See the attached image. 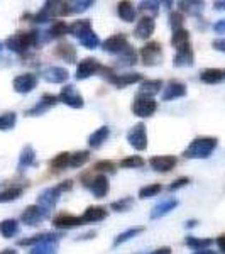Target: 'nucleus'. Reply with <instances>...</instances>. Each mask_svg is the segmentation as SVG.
Here are the masks:
<instances>
[{"instance_id":"f257e3e1","label":"nucleus","mask_w":225,"mask_h":254,"mask_svg":"<svg viewBox=\"0 0 225 254\" xmlns=\"http://www.w3.org/2000/svg\"><path fill=\"white\" fill-rule=\"evenodd\" d=\"M217 146H219V139L217 137H196L183 151V156L188 159H207L212 156V153L217 149Z\"/></svg>"},{"instance_id":"f03ea898","label":"nucleus","mask_w":225,"mask_h":254,"mask_svg":"<svg viewBox=\"0 0 225 254\" xmlns=\"http://www.w3.org/2000/svg\"><path fill=\"white\" fill-rule=\"evenodd\" d=\"M5 46L10 51L17 53V55H24L27 49L36 46V31L31 32H15L9 39L5 41Z\"/></svg>"},{"instance_id":"7ed1b4c3","label":"nucleus","mask_w":225,"mask_h":254,"mask_svg":"<svg viewBox=\"0 0 225 254\" xmlns=\"http://www.w3.org/2000/svg\"><path fill=\"white\" fill-rule=\"evenodd\" d=\"M100 73H104V78H107L110 83L115 85L117 88H124V87H129V85H134L137 81H141V73H125V75H115L110 68H104L102 66Z\"/></svg>"},{"instance_id":"20e7f679","label":"nucleus","mask_w":225,"mask_h":254,"mask_svg":"<svg viewBox=\"0 0 225 254\" xmlns=\"http://www.w3.org/2000/svg\"><path fill=\"white\" fill-rule=\"evenodd\" d=\"M141 60L146 66H154V64L161 63L163 60V46L156 41H151L146 46L141 48Z\"/></svg>"},{"instance_id":"39448f33","label":"nucleus","mask_w":225,"mask_h":254,"mask_svg":"<svg viewBox=\"0 0 225 254\" xmlns=\"http://www.w3.org/2000/svg\"><path fill=\"white\" fill-rule=\"evenodd\" d=\"M158 109V104L154 98H149V97H141L139 95L136 100L132 102L130 105V110H132L134 116L137 117H151Z\"/></svg>"},{"instance_id":"423d86ee","label":"nucleus","mask_w":225,"mask_h":254,"mask_svg":"<svg viewBox=\"0 0 225 254\" xmlns=\"http://www.w3.org/2000/svg\"><path fill=\"white\" fill-rule=\"evenodd\" d=\"M59 102H63L64 105H68V107H71V109H81L85 105L83 97L80 95V92L73 87V85H64V87L61 88Z\"/></svg>"},{"instance_id":"0eeeda50","label":"nucleus","mask_w":225,"mask_h":254,"mask_svg":"<svg viewBox=\"0 0 225 254\" xmlns=\"http://www.w3.org/2000/svg\"><path fill=\"white\" fill-rule=\"evenodd\" d=\"M127 141L129 144L137 151H144L147 147V134H146V127L144 124H136L132 129L127 132Z\"/></svg>"},{"instance_id":"6e6552de","label":"nucleus","mask_w":225,"mask_h":254,"mask_svg":"<svg viewBox=\"0 0 225 254\" xmlns=\"http://www.w3.org/2000/svg\"><path fill=\"white\" fill-rule=\"evenodd\" d=\"M48 217V210L43 207H39L38 203L36 205H29L26 207V210L22 212V217H20V220H22L26 225H31V227H34V225H39L43 222L44 219Z\"/></svg>"},{"instance_id":"1a4fd4ad","label":"nucleus","mask_w":225,"mask_h":254,"mask_svg":"<svg viewBox=\"0 0 225 254\" xmlns=\"http://www.w3.org/2000/svg\"><path fill=\"white\" fill-rule=\"evenodd\" d=\"M102 69L100 61L95 58H85L80 61L78 66H76V80H87L92 75H97Z\"/></svg>"},{"instance_id":"9d476101","label":"nucleus","mask_w":225,"mask_h":254,"mask_svg":"<svg viewBox=\"0 0 225 254\" xmlns=\"http://www.w3.org/2000/svg\"><path fill=\"white\" fill-rule=\"evenodd\" d=\"M105 53H112V55H120L122 51L129 48V41L125 38V34H113L109 39L104 41L102 44Z\"/></svg>"},{"instance_id":"9b49d317","label":"nucleus","mask_w":225,"mask_h":254,"mask_svg":"<svg viewBox=\"0 0 225 254\" xmlns=\"http://www.w3.org/2000/svg\"><path fill=\"white\" fill-rule=\"evenodd\" d=\"M59 195H61V191H59L58 187L44 188V190L38 195V205L43 207V208H46V210L49 212L53 207L56 205V203H58Z\"/></svg>"},{"instance_id":"f8f14e48","label":"nucleus","mask_w":225,"mask_h":254,"mask_svg":"<svg viewBox=\"0 0 225 254\" xmlns=\"http://www.w3.org/2000/svg\"><path fill=\"white\" fill-rule=\"evenodd\" d=\"M186 95V85L181 81L171 80L168 81V85L163 88V102H169V100H176V98H183Z\"/></svg>"},{"instance_id":"ddd939ff","label":"nucleus","mask_w":225,"mask_h":254,"mask_svg":"<svg viewBox=\"0 0 225 254\" xmlns=\"http://www.w3.org/2000/svg\"><path fill=\"white\" fill-rule=\"evenodd\" d=\"M178 159L171 154H163V156H153L149 159V165L158 173H169L174 166H176Z\"/></svg>"},{"instance_id":"4468645a","label":"nucleus","mask_w":225,"mask_h":254,"mask_svg":"<svg viewBox=\"0 0 225 254\" xmlns=\"http://www.w3.org/2000/svg\"><path fill=\"white\" fill-rule=\"evenodd\" d=\"M38 85V76L32 73H24L14 78V90L17 93H29Z\"/></svg>"},{"instance_id":"2eb2a0df","label":"nucleus","mask_w":225,"mask_h":254,"mask_svg":"<svg viewBox=\"0 0 225 254\" xmlns=\"http://www.w3.org/2000/svg\"><path fill=\"white\" fill-rule=\"evenodd\" d=\"M68 76H69L68 69L61 66H49L43 71V78L48 83H64L68 80Z\"/></svg>"},{"instance_id":"dca6fc26","label":"nucleus","mask_w":225,"mask_h":254,"mask_svg":"<svg viewBox=\"0 0 225 254\" xmlns=\"http://www.w3.org/2000/svg\"><path fill=\"white\" fill-rule=\"evenodd\" d=\"M88 187H90V191H92L95 198H104L110 190L109 178L105 175H98L97 178H93Z\"/></svg>"},{"instance_id":"f3484780","label":"nucleus","mask_w":225,"mask_h":254,"mask_svg":"<svg viewBox=\"0 0 225 254\" xmlns=\"http://www.w3.org/2000/svg\"><path fill=\"white\" fill-rule=\"evenodd\" d=\"M154 29H156V24H154V19L151 17H142L137 22L136 29H134V36L137 39H147L154 34Z\"/></svg>"},{"instance_id":"a211bd4d","label":"nucleus","mask_w":225,"mask_h":254,"mask_svg":"<svg viewBox=\"0 0 225 254\" xmlns=\"http://www.w3.org/2000/svg\"><path fill=\"white\" fill-rule=\"evenodd\" d=\"M105 217H107V208L95 205V207H88L85 210V214L81 215V220H83V224H97L102 222Z\"/></svg>"},{"instance_id":"6ab92c4d","label":"nucleus","mask_w":225,"mask_h":254,"mask_svg":"<svg viewBox=\"0 0 225 254\" xmlns=\"http://www.w3.org/2000/svg\"><path fill=\"white\" fill-rule=\"evenodd\" d=\"M92 29V22L88 19H80V20H75L73 24L68 26V32L76 39H81L83 36H87Z\"/></svg>"},{"instance_id":"aec40b11","label":"nucleus","mask_w":225,"mask_h":254,"mask_svg":"<svg viewBox=\"0 0 225 254\" xmlns=\"http://www.w3.org/2000/svg\"><path fill=\"white\" fill-rule=\"evenodd\" d=\"M53 224L58 229H73V227H78V225H83V220H81V217L71 214H61L58 217H55Z\"/></svg>"},{"instance_id":"412c9836","label":"nucleus","mask_w":225,"mask_h":254,"mask_svg":"<svg viewBox=\"0 0 225 254\" xmlns=\"http://www.w3.org/2000/svg\"><path fill=\"white\" fill-rule=\"evenodd\" d=\"M195 63V55L191 51V48H185V49H179L174 55L173 64L178 68H186V66H193Z\"/></svg>"},{"instance_id":"4be33fe9","label":"nucleus","mask_w":225,"mask_h":254,"mask_svg":"<svg viewBox=\"0 0 225 254\" xmlns=\"http://www.w3.org/2000/svg\"><path fill=\"white\" fill-rule=\"evenodd\" d=\"M176 207H178V200L176 198L165 200V202L158 203V205L151 210V219H161V217L168 215L171 210H174Z\"/></svg>"},{"instance_id":"5701e85b","label":"nucleus","mask_w":225,"mask_h":254,"mask_svg":"<svg viewBox=\"0 0 225 254\" xmlns=\"http://www.w3.org/2000/svg\"><path fill=\"white\" fill-rule=\"evenodd\" d=\"M36 165V151L32 149V146H26L22 149L19 156V163H17V170L19 171H26L29 166Z\"/></svg>"},{"instance_id":"b1692460","label":"nucleus","mask_w":225,"mask_h":254,"mask_svg":"<svg viewBox=\"0 0 225 254\" xmlns=\"http://www.w3.org/2000/svg\"><path fill=\"white\" fill-rule=\"evenodd\" d=\"M163 88V81L161 80H146L141 83V88H139V95L141 97H149L153 98L154 95H158Z\"/></svg>"},{"instance_id":"393cba45","label":"nucleus","mask_w":225,"mask_h":254,"mask_svg":"<svg viewBox=\"0 0 225 254\" xmlns=\"http://www.w3.org/2000/svg\"><path fill=\"white\" fill-rule=\"evenodd\" d=\"M110 136V127L109 126H102L100 129H97L92 136L88 137V146L93 147V149H98Z\"/></svg>"},{"instance_id":"a878e982","label":"nucleus","mask_w":225,"mask_h":254,"mask_svg":"<svg viewBox=\"0 0 225 254\" xmlns=\"http://www.w3.org/2000/svg\"><path fill=\"white\" fill-rule=\"evenodd\" d=\"M58 241L59 239L43 241V243L32 246L29 254H58Z\"/></svg>"},{"instance_id":"bb28decb","label":"nucleus","mask_w":225,"mask_h":254,"mask_svg":"<svg viewBox=\"0 0 225 254\" xmlns=\"http://www.w3.org/2000/svg\"><path fill=\"white\" fill-rule=\"evenodd\" d=\"M171 44L173 48L179 51V49L190 48V32L186 29H179V31H173V36H171Z\"/></svg>"},{"instance_id":"cd10ccee","label":"nucleus","mask_w":225,"mask_h":254,"mask_svg":"<svg viewBox=\"0 0 225 254\" xmlns=\"http://www.w3.org/2000/svg\"><path fill=\"white\" fill-rule=\"evenodd\" d=\"M200 80L207 85H215V83H220L224 80V71L219 68H207L200 73Z\"/></svg>"},{"instance_id":"c85d7f7f","label":"nucleus","mask_w":225,"mask_h":254,"mask_svg":"<svg viewBox=\"0 0 225 254\" xmlns=\"http://www.w3.org/2000/svg\"><path fill=\"white\" fill-rule=\"evenodd\" d=\"M117 14L124 22H134V20H136V15H137V10L134 9V5L130 2H118Z\"/></svg>"},{"instance_id":"c756f323","label":"nucleus","mask_w":225,"mask_h":254,"mask_svg":"<svg viewBox=\"0 0 225 254\" xmlns=\"http://www.w3.org/2000/svg\"><path fill=\"white\" fill-rule=\"evenodd\" d=\"M215 241L214 239H207V237H193L188 236L185 239V244L188 248H191L193 251H202V249H208Z\"/></svg>"},{"instance_id":"7c9ffc66","label":"nucleus","mask_w":225,"mask_h":254,"mask_svg":"<svg viewBox=\"0 0 225 254\" xmlns=\"http://www.w3.org/2000/svg\"><path fill=\"white\" fill-rule=\"evenodd\" d=\"M0 234L5 239H10V237L19 234V222L14 219H5L0 222Z\"/></svg>"},{"instance_id":"2f4dec72","label":"nucleus","mask_w":225,"mask_h":254,"mask_svg":"<svg viewBox=\"0 0 225 254\" xmlns=\"http://www.w3.org/2000/svg\"><path fill=\"white\" fill-rule=\"evenodd\" d=\"M56 55H58L61 60L66 61V63H75L76 61V49L69 43H61L59 46L56 48Z\"/></svg>"},{"instance_id":"473e14b6","label":"nucleus","mask_w":225,"mask_h":254,"mask_svg":"<svg viewBox=\"0 0 225 254\" xmlns=\"http://www.w3.org/2000/svg\"><path fill=\"white\" fill-rule=\"evenodd\" d=\"M49 239H61V234H55V232H43V234L32 236L31 239L19 241V246H36V244L43 243V241H49Z\"/></svg>"},{"instance_id":"72a5a7b5","label":"nucleus","mask_w":225,"mask_h":254,"mask_svg":"<svg viewBox=\"0 0 225 254\" xmlns=\"http://www.w3.org/2000/svg\"><path fill=\"white\" fill-rule=\"evenodd\" d=\"M117 63L120 64V66H132V64L137 63V53L134 48H127L125 51H122L120 55H118V60Z\"/></svg>"},{"instance_id":"f704fd0d","label":"nucleus","mask_w":225,"mask_h":254,"mask_svg":"<svg viewBox=\"0 0 225 254\" xmlns=\"http://www.w3.org/2000/svg\"><path fill=\"white\" fill-rule=\"evenodd\" d=\"M144 232V227H130V229H127V231H124L122 234H118L117 237H115V241H113V246H120V244H124V243H127V241H130L132 237H136V236H139V234H142Z\"/></svg>"},{"instance_id":"c9c22d12","label":"nucleus","mask_w":225,"mask_h":254,"mask_svg":"<svg viewBox=\"0 0 225 254\" xmlns=\"http://www.w3.org/2000/svg\"><path fill=\"white\" fill-rule=\"evenodd\" d=\"M22 191H24L22 187H10V188H7V190L0 191V203H7V202H12V200L20 198Z\"/></svg>"},{"instance_id":"e433bc0d","label":"nucleus","mask_w":225,"mask_h":254,"mask_svg":"<svg viewBox=\"0 0 225 254\" xmlns=\"http://www.w3.org/2000/svg\"><path fill=\"white\" fill-rule=\"evenodd\" d=\"M179 10L188 12L190 15H200L203 12V7L205 3L203 2H178Z\"/></svg>"},{"instance_id":"4c0bfd02","label":"nucleus","mask_w":225,"mask_h":254,"mask_svg":"<svg viewBox=\"0 0 225 254\" xmlns=\"http://www.w3.org/2000/svg\"><path fill=\"white\" fill-rule=\"evenodd\" d=\"M69 158H71V154H69V153H59L55 159H51V163H49V165H51L53 170L61 171V170H64L66 166H69Z\"/></svg>"},{"instance_id":"58836bf2","label":"nucleus","mask_w":225,"mask_h":254,"mask_svg":"<svg viewBox=\"0 0 225 254\" xmlns=\"http://www.w3.org/2000/svg\"><path fill=\"white\" fill-rule=\"evenodd\" d=\"M90 159V153L88 151H76L75 154H71L69 158V166L71 168H81Z\"/></svg>"},{"instance_id":"ea45409f","label":"nucleus","mask_w":225,"mask_h":254,"mask_svg":"<svg viewBox=\"0 0 225 254\" xmlns=\"http://www.w3.org/2000/svg\"><path fill=\"white\" fill-rule=\"evenodd\" d=\"M66 32H68L66 22H64V20H55L53 26H51V29H49V36H51V39L53 38L58 39V38H63Z\"/></svg>"},{"instance_id":"a19ab883","label":"nucleus","mask_w":225,"mask_h":254,"mask_svg":"<svg viewBox=\"0 0 225 254\" xmlns=\"http://www.w3.org/2000/svg\"><path fill=\"white\" fill-rule=\"evenodd\" d=\"M163 187L159 183H153V185H147V187H142L139 190V198H153L156 196L158 193H161Z\"/></svg>"},{"instance_id":"79ce46f5","label":"nucleus","mask_w":225,"mask_h":254,"mask_svg":"<svg viewBox=\"0 0 225 254\" xmlns=\"http://www.w3.org/2000/svg\"><path fill=\"white\" fill-rule=\"evenodd\" d=\"M159 5H161L159 2H141V3H139V10H141L142 14H147L146 17L153 19L154 15H158Z\"/></svg>"},{"instance_id":"37998d69","label":"nucleus","mask_w":225,"mask_h":254,"mask_svg":"<svg viewBox=\"0 0 225 254\" xmlns=\"http://www.w3.org/2000/svg\"><path fill=\"white\" fill-rule=\"evenodd\" d=\"M15 122H17V116L14 112H7L0 116V130H10L14 129Z\"/></svg>"},{"instance_id":"c03bdc74","label":"nucleus","mask_w":225,"mask_h":254,"mask_svg":"<svg viewBox=\"0 0 225 254\" xmlns=\"http://www.w3.org/2000/svg\"><path fill=\"white\" fill-rule=\"evenodd\" d=\"M80 44L87 49H95L98 48V44H100V39H98V36L95 34V31H90L87 36H83V38L80 39Z\"/></svg>"},{"instance_id":"a18cd8bd","label":"nucleus","mask_w":225,"mask_h":254,"mask_svg":"<svg viewBox=\"0 0 225 254\" xmlns=\"http://www.w3.org/2000/svg\"><path fill=\"white\" fill-rule=\"evenodd\" d=\"M132 203H134L132 196H124V198L110 203V208H112V210H115V212H127L129 208L132 207Z\"/></svg>"},{"instance_id":"49530a36","label":"nucleus","mask_w":225,"mask_h":254,"mask_svg":"<svg viewBox=\"0 0 225 254\" xmlns=\"http://www.w3.org/2000/svg\"><path fill=\"white\" fill-rule=\"evenodd\" d=\"M144 165H146V161L141 156H127L120 161L122 168H130V170H134V168H142Z\"/></svg>"},{"instance_id":"de8ad7c7","label":"nucleus","mask_w":225,"mask_h":254,"mask_svg":"<svg viewBox=\"0 0 225 254\" xmlns=\"http://www.w3.org/2000/svg\"><path fill=\"white\" fill-rule=\"evenodd\" d=\"M183 22H185V17H183L181 12H171L169 15V26L173 31H179L183 29Z\"/></svg>"},{"instance_id":"09e8293b","label":"nucleus","mask_w":225,"mask_h":254,"mask_svg":"<svg viewBox=\"0 0 225 254\" xmlns=\"http://www.w3.org/2000/svg\"><path fill=\"white\" fill-rule=\"evenodd\" d=\"M93 2H90V0H87V2H73L69 3V14H75V12H85L88 9V7H92Z\"/></svg>"},{"instance_id":"8fccbe9b","label":"nucleus","mask_w":225,"mask_h":254,"mask_svg":"<svg viewBox=\"0 0 225 254\" xmlns=\"http://www.w3.org/2000/svg\"><path fill=\"white\" fill-rule=\"evenodd\" d=\"M46 110H49V107L44 102H39V104H36L34 107L27 110V116H41V114H44Z\"/></svg>"},{"instance_id":"3c124183","label":"nucleus","mask_w":225,"mask_h":254,"mask_svg":"<svg viewBox=\"0 0 225 254\" xmlns=\"http://www.w3.org/2000/svg\"><path fill=\"white\" fill-rule=\"evenodd\" d=\"M97 171H109V173H113L115 171V166H113L112 161H98L95 165Z\"/></svg>"},{"instance_id":"603ef678","label":"nucleus","mask_w":225,"mask_h":254,"mask_svg":"<svg viewBox=\"0 0 225 254\" xmlns=\"http://www.w3.org/2000/svg\"><path fill=\"white\" fill-rule=\"evenodd\" d=\"M188 183H190V178H186V176H183V178H178V180H174L173 183H171L169 187V191H174V190H179V188H183V187H186Z\"/></svg>"},{"instance_id":"864d4df0","label":"nucleus","mask_w":225,"mask_h":254,"mask_svg":"<svg viewBox=\"0 0 225 254\" xmlns=\"http://www.w3.org/2000/svg\"><path fill=\"white\" fill-rule=\"evenodd\" d=\"M214 31L217 32V34H225V19L217 20V22L214 24Z\"/></svg>"},{"instance_id":"5fc2aeb1","label":"nucleus","mask_w":225,"mask_h":254,"mask_svg":"<svg viewBox=\"0 0 225 254\" xmlns=\"http://www.w3.org/2000/svg\"><path fill=\"white\" fill-rule=\"evenodd\" d=\"M212 46H214V49H217V51L225 53V38L215 39L214 43H212Z\"/></svg>"},{"instance_id":"6e6d98bb","label":"nucleus","mask_w":225,"mask_h":254,"mask_svg":"<svg viewBox=\"0 0 225 254\" xmlns=\"http://www.w3.org/2000/svg\"><path fill=\"white\" fill-rule=\"evenodd\" d=\"M215 243H217V246H219L220 253L225 254V234H224V236H220V237H217Z\"/></svg>"},{"instance_id":"4d7b16f0","label":"nucleus","mask_w":225,"mask_h":254,"mask_svg":"<svg viewBox=\"0 0 225 254\" xmlns=\"http://www.w3.org/2000/svg\"><path fill=\"white\" fill-rule=\"evenodd\" d=\"M71 187H73V182H71V180H68V182H63V183H61V185H58L59 191H64V190H71Z\"/></svg>"},{"instance_id":"13d9d810","label":"nucleus","mask_w":225,"mask_h":254,"mask_svg":"<svg viewBox=\"0 0 225 254\" xmlns=\"http://www.w3.org/2000/svg\"><path fill=\"white\" fill-rule=\"evenodd\" d=\"M151 254H171V248H168V246H165V248H159V249H156V251H153Z\"/></svg>"},{"instance_id":"bf43d9fd","label":"nucleus","mask_w":225,"mask_h":254,"mask_svg":"<svg viewBox=\"0 0 225 254\" xmlns=\"http://www.w3.org/2000/svg\"><path fill=\"white\" fill-rule=\"evenodd\" d=\"M214 9L215 10H225V0H220V2H214Z\"/></svg>"},{"instance_id":"052dcab7","label":"nucleus","mask_w":225,"mask_h":254,"mask_svg":"<svg viewBox=\"0 0 225 254\" xmlns=\"http://www.w3.org/2000/svg\"><path fill=\"white\" fill-rule=\"evenodd\" d=\"M0 254H19V253L12 248H7V249H3V251H0Z\"/></svg>"},{"instance_id":"680f3d73","label":"nucleus","mask_w":225,"mask_h":254,"mask_svg":"<svg viewBox=\"0 0 225 254\" xmlns=\"http://www.w3.org/2000/svg\"><path fill=\"white\" fill-rule=\"evenodd\" d=\"M193 254H217V253L212 251V249H202V251H195Z\"/></svg>"},{"instance_id":"e2e57ef3","label":"nucleus","mask_w":225,"mask_h":254,"mask_svg":"<svg viewBox=\"0 0 225 254\" xmlns=\"http://www.w3.org/2000/svg\"><path fill=\"white\" fill-rule=\"evenodd\" d=\"M196 225V220H188L186 222V227H195Z\"/></svg>"},{"instance_id":"0e129e2a","label":"nucleus","mask_w":225,"mask_h":254,"mask_svg":"<svg viewBox=\"0 0 225 254\" xmlns=\"http://www.w3.org/2000/svg\"><path fill=\"white\" fill-rule=\"evenodd\" d=\"M0 51H2V43H0Z\"/></svg>"},{"instance_id":"69168bd1","label":"nucleus","mask_w":225,"mask_h":254,"mask_svg":"<svg viewBox=\"0 0 225 254\" xmlns=\"http://www.w3.org/2000/svg\"><path fill=\"white\" fill-rule=\"evenodd\" d=\"M224 78H225V69H224Z\"/></svg>"}]
</instances>
